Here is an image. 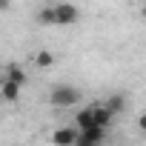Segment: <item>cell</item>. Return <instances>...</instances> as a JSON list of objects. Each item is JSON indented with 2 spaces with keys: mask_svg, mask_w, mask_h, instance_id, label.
Here are the masks:
<instances>
[{
  "mask_svg": "<svg viewBox=\"0 0 146 146\" xmlns=\"http://www.w3.org/2000/svg\"><path fill=\"white\" fill-rule=\"evenodd\" d=\"M92 112H95V126H100V129H109L112 126L115 115L106 109V103H92Z\"/></svg>",
  "mask_w": 146,
  "mask_h": 146,
  "instance_id": "cell-7",
  "label": "cell"
},
{
  "mask_svg": "<svg viewBox=\"0 0 146 146\" xmlns=\"http://www.w3.org/2000/svg\"><path fill=\"white\" fill-rule=\"evenodd\" d=\"M78 137H80V132L75 126H57L52 132V143L54 146H78Z\"/></svg>",
  "mask_w": 146,
  "mask_h": 146,
  "instance_id": "cell-3",
  "label": "cell"
},
{
  "mask_svg": "<svg viewBox=\"0 0 146 146\" xmlns=\"http://www.w3.org/2000/svg\"><path fill=\"white\" fill-rule=\"evenodd\" d=\"M80 98H83V92L78 86H72V83H57L49 92V103L54 109H72V106L80 103Z\"/></svg>",
  "mask_w": 146,
  "mask_h": 146,
  "instance_id": "cell-1",
  "label": "cell"
},
{
  "mask_svg": "<svg viewBox=\"0 0 146 146\" xmlns=\"http://www.w3.org/2000/svg\"><path fill=\"white\" fill-rule=\"evenodd\" d=\"M35 17H37V23H40V26H57V15H54V3H49V6H40Z\"/></svg>",
  "mask_w": 146,
  "mask_h": 146,
  "instance_id": "cell-10",
  "label": "cell"
},
{
  "mask_svg": "<svg viewBox=\"0 0 146 146\" xmlns=\"http://www.w3.org/2000/svg\"><path fill=\"white\" fill-rule=\"evenodd\" d=\"M95 126V112H92V106H86V109H80L78 115H75V129L78 132H86V129H92Z\"/></svg>",
  "mask_w": 146,
  "mask_h": 146,
  "instance_id": "cell-9",
  "label": "cell"
},
{
  "mask_svg": "<svg viewBox=\"0 0 146 146\" xmlns=\"http://www.w3.org/2000/svg\"><path fill=\"white\" fill-rule=\"evenodd\" d=\"M137 132H140V135H146V112H140V115H137Z\"/></svg>",
  "mask_w": 146,
  "mask_h": 146,
  "instance_id": "cell-12",
  "label": "cell"
},
{
  "mask_svg": "<svg viewBox=\"0 0 146 146\" xmlns=\"http://www.w3.org/2000/svg\"><path fill=\"white\" fill-rule=\"evenodd\" d=\"M103 140H106V129H100V126H92V129L80 132V137H78V146H103Z\"/></svg>",
  "mask_w": 146,
  "mask_h": 146,
  "instance_id": "cell-4",
  "label": "cell"
},
{
  "mask_svg": "<svg viewBox=\"0 0 146 146\" xmlns=\"http://www.w3.org/2000/svg\"><path fill=\"white\" fill-rule=\"evenodd\" d=\"M20 92H23V86H17V83H12V80H0V95H3V100L6 103H17L20 100Z\"/></svg>",
  "mask_w": 146,
  "mask_h": 146,
  "instance_id": "cell-8",
  "label": "cell"
},
{
  "mask_svg": "<svg viewBox=\"0 0 146 146\" xmlns=\"http://www.w3.org/2000/svg\"><path fill=\"white\" fill-rule=\"evenodd\" d=\"M126 106H129V98H126V92H115V95H109V100H106V109L117 117V115H123L126 112Z\"/></svg>",
  "mask_w": 146,
  "mask_h": 146,
  "instance_id": "cell-6",
  "label": "cell"
},
{
  "mask_svg": "<svg viewBox=\"0 0 146 146\" xmlns=\"http://www.w3.org/2000/svg\"><path fill=\"white\" fill-rule=\"evenodd\" d=\"M54 15H57V26H75L80 20V9L75 3H54Z\"/></svg>",
  "mask_w": 146,
  "mask_h": 146,
  "instance_id": "cell-2",
  "label": "cell"
},
{
  "mask_svg": "<svg viewBox=\"0 0 146 146\" xmlns=\"http://www.w3.org/2000/svg\"><path fill=\"white\" fill-rule=\"evenodd\" d=\"M32 63H35L37 69H49V66H54V54H52L49 49H40V52H35Z\"/></svg>",
  "mask_w": 146,
  "mask_h": 146,
  "instance_id": "cell-11",
  "label": "cell"
},
{
  "mask_svg": "<svg viewBox=\"0 0 146 146\" xmlns=\"http://www.w3.org/2000/svg\"><path fill=\"white\" fill-rule=\"evenodd\" d=\"M3 78H6V80H12V83H17V86H26V83H29V75L23 72V66H17V63H6Z\"/></svg>",
  "mask_w": 146,
  "mask_h": 146,
  "instance_id": "cell-5",
  "label": "cell"
}]
</instances>
